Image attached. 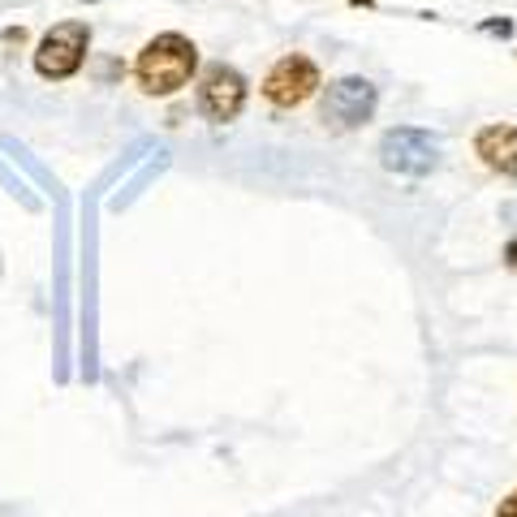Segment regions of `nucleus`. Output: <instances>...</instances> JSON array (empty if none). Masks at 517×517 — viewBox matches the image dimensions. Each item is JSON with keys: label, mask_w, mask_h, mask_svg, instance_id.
Wrapping results in <instances>:
<instances>
[{"label": "nucleus", "mask_w": 517, "mask_h": 517, "mask_svg": "<svg viewBox=\"0 0 517 517\" xmlns=\"http://www.w3.org/2000/svg\"><path fill=\"white\" fill-rule=\"evenodd\" d=\"M199 65H203V56L190 35L160 30V35H151L138 47L134 65H129V78H134L138 95H147V100H173V95H182L199 78Z\"/></svg>", "instance_id": "nucleus-1"}, {"label": "nucleus", "mask_w": 517, "mask_h": 517, "mask_svg": "<svg viewBox=\"0 0 517 517\" xmlns=\"http://www.w3.org/2000/svg\"><path fill=\"white\" fill-rule=\"evenodd\" d=\"M91 60V22L87 18H65L56 26H47L35 52H30V65L43 82H69V78L82 74V65Z\"/></svg>", "instance_id": "nucleus-2"}, {"label": "nucleus", "mask_w": 517, "mask_h": 517, "mask_svg": "<svg viewBox=\"0 0 517 517\" xmlns=\"http://www.w3.org/2000/svg\"><path fill=\"white\" fill-rule=\"evenodd\" d=\"M250 104V78L229 60H207L194 78V108L207 125H229Z\"/></svg>", "instance_id": "nucleus-3"}, {"label": "nucleus", "mask_w": 517, "mask_h": 517, "mask_svg": "<svg viewBox=\"0 0 517 517\" xmlns=\"http://www.w3.org/2000/svg\"><path fill=\"white\" fill-rule=\"evenodd\" d=\"M375 112H380V87L362 74H345L319 87V125L328 134H353Z\"/></svg>", "instance_id": "nucleus-4"}, {"label": "nucleus", "mask_w": 517, "mask_h": 517, "mask_svg": "<svg viewBox=\"0 0 517 517\" xmlns=\"http://www.w3.org/2000/svg\"><path fill=\"white\" fill-rule=\"evenodd\" d=\"M440 134H431L423 125H393L384 129L380 138V164L397 177H410V182H423L440 168Z\"/></svg>", "instance_id": "nucleus-5"}, {"label": "nucleus", "mask_w": 517, "mask_h": 517, "mask_svg": "<svg viewBox=\"0 0 517 517\" xmlns=\"http://www.w3.org/2000/svg\"><path fill=\"white\" fill-rule=\"evenodd\" d=\"M323 87V74H319V60L306 56V52H285L276 56V65L263 74V100L276 108V112H294L306 100H315Z\"/></svg>", "instance_id": "nucleus-6"}, {"label": "nucleus", "mask_w": 517, "mask_h": 517, "mask_svg": "<svg viewBox=\"0 0 517 517\" xmlns=\"http://www.w3.org/2000/svg\"><path fill=\"white\" fill-rule=\"evenodd\" d=\"M474 155L483 160V168H492L500 177H517V125L492 121L474 134Z\"/></svg>", "instance_id": "nucleus-7"}, {"label": "nucleus", "mask_w": 517, "mask_h": 517, "mask_svg": "<svg viewBox=\"0 0 517 517\" xmlns=\"http://www.w3.org/2000/svg\"><path fill=\"white\" fill-rule=\"evenodd\" d=\"M478 35H492V39H513V35H517V22H513V18H483V22H478Z\"/></svg>", "instance_id": "nucleus-8"}, {"label": "nucleus", "mask_w": 517, "mask_h": 517, "mask_svg": "<svg viewBox=\"0 0 517 517\" xmlns=\"http://www.w3.org/2000/svg\"><path fill=\"white\" fill-rule=\"evenodd\" d=\"M492 517H517V487L505 496V500H500V505H496V513Z\"/></svg>", "instance_id": "nucleus-9"}, {"label": "nucleus", "mask_w": 517, "mask_h": 517, "mask_svg": "<svg viewBox=\"0 0 517 517\" xmlns=\"http://www.w3.org/2000/svg\"><path fill=\"white\" fill-rule=\"evenodd\" d=\"M26 43V26H9L5 30V47H22Z\"/></svg>", "instance_id": "nucleus-10"}, {"label": "nucleus", "mask_w": 517, "mask_h": 517, "mask_svg": "<svg viewBox=\"0 0 517 517\" xmlns=\"http://www.w3.org/2000/svg\"><path fill=\"white\" fill-rule=\"evenodd\" d=\"M505 267H509V272H517V233L505 241Z\"/></svg>", "instance_id": "nucleus-11"}, {"label": "nucleus", "mask_w": 517, "mask_h": 517, "mask_svg": "<svg viewBox=\"0 0 517 517\" xmlns=\"http://www.w3.org/2000/svg\"><path fill=\"white\" fill-rule=\"evenodd\" d=\"M345 5H349V9H366V13H375V9H380V0H345Z\"/></svg>", "instance_id": "nucleus-12"}, {"label": "nucleus", "mask_w": 517, "mask_h": 517, "mask_svg": "<svg viewBox=\"0 0 517 517\" xmlns=\"http://www.w3.org/2000/svg\"><path fill=\"white\" fill-rule=\"evenodd\" d=\"M87 5H100V0H87Z\"/></svg>", "instance_id": "nucleus-13"}, {"label": "nucleus", "mask_w": 517, "mask_h": 517, "mask_svg": "<svg viewBox=\"0 0 517 517\" xmlns=\"http://www.w3.org/2000/svg\"><path fill=\"white\" fill-rule=\"evenodd\" d=\"M513 56H517V47H513Z\"/></svg>", "instance_id": "nucleus-14"}]
</instances>
